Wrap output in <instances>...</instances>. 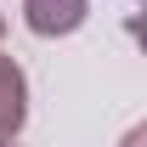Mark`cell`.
<instances>
[{"instance_id": "2", "label": "cell", "mask_w": 147, "mask_h": 147, "mask_svg": "<svg viewBox=\"0 0 147 147\" xmlns=\"http://www.w3.org/2000/svg\"><path fill=\"white\" fill-rule=\"evenodd\" d=\"M23 119H28V79H23V68L11 57L0 51V142H11L23 130Z\"/></svg>"}, {"instance_id": "1", "label": "cell", "mask_w": 147, "mask_h": 147, "mask_svg": "<svg viewBox=\"0 0 147 147\" xmlns=\"http://www.w3.org/2000/svg\"><path fill=\"white\" fill-rule=\"evenodd\" d=\"M85 0H23V23L34 28L40 40H57V34H74L85 23Z\"/></svg>"}, {"instance_id": "5", "label": "cell", "mask_w": 147, "mask_h": 147, "mask_svg": "<svg viewBox=\"0 0 147 147\" xmlns=\"http://www.w3.org/2000/svg\"><path fill=\"white\" fill-rule=\"evenodd\" d=\"M0 147H11V142H0Z\"/></svg>"}, {"instance_id": "3", "label": "cell", "mask_w": 147, "mask_h": 147, "mask_svg": "<svg viewBox=\"0 0 147 147\" xmlns=\"http://www.w3.org/2000/svg\"><path fill=\"white\" fill-rule=\"evenodd\" d=\"M125 147H147V130L136 125V130H130V136H125Z\"/></svg>"}, {"instance_id": "4", "label": "cell", "mask_w": 147, "mask_h": 147, "mask_svg": "<svg viewBox=\"0 0 147 147\" xmlns=\"http://www.w3.org/2000/svg\"><path fill=\"white\" fill-rule=\"evenodd\" d=\"M0 34H6V17H0Z\"/></svg>"}]
</instances>
